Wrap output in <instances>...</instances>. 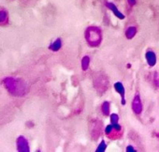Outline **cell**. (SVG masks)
Returning a JSON list of instances; mask_svg holds the SVG:
<instances>
[{
  "label": "cell",
  "instance_id": "obj_1",
  "mask_svg": "<svg viewBox=\"0 0 159 152\" xmlns=\"http://www.w3.org/2000/svg\"><path fill=\"white\" fill-rule=\"evenodd\" d=\"M6 88L14 96H24L26 94V85L20 79H14L13 77H7L3 81Z\"/></svg>",
  "mask_w": 159,
  "mask_h": 152
},
{
  "label": "cell",
  "instance_id": "obj_2",
  "mask_svg": "<svg viewBox=\"0 0 159 152\" xmlns=\"http://www.w3.org/2000/svg\"><path fill=\"white\" fill-rule=\"evenodd\" d=\"M85 40L91 47H97L101 41V32L97 26H89L85 30Z\"/></svg>",
  "mask_w": 159,
  "mask_h": 152
},
{
  "label": "cell",
  "instance_id": "obj_3",
  "mask_svg": "<svg viewBox=\"0 0 159 152\" xmlns=\"http://www.w3.org/2000/svg\"><path fill=\"white\" fill-rule=\"evenodd\" d=\"M17 150L20 152H28L29 151L28 141L23 135H21L17 138Z\"/></svg>",
  "mask_w": 159,
  "mask_h": 152
},
{
  "label": "cell",
  "instance_id": "obj_4",
  "mask_svg": "<svg viewBox=\"0 0 159 152\" xmlns=\"http://www.w3.org/2000/svg\"><path fill=\"white\" fill-rule=\"evenodd\" d=\"M114 88H115L116 91H117L121 95V97H122V104L124 105L125 104V99H124V93H125V91H124V88L123 84L121 82L115 83L114 84Z\"/></svg>",
  "mask_w": 159,
  "mask_h": 152
},
{
  "label": "cell",
  "instance_id": "obj_5",
  "mask_svg": "<svg viewBox=\"0 0 159 152\" xmlns=\"http://www.w3.org/2000/svg\"><path fill=\"white\" fill-rule=\"evenodd\" d=\"M106 6H107V7H108V8H109V9L111 10V12L114 13V15H115V16H117V17H118L119 19H121V20L124 19V15L119 12V10H118V9L116 8V6H115L113 3H111V2H107V3H106Z\"/></svg>",
  "mask_w": 159,
  "mask_h": 152
},
{
  "label": "cell",
  "instance_id": "obj_6",
  "mask_svg": "<svg viewBox=\"0 0 159 152\" xmlns=\"http://www.w3.org/2000/svg\"><path fill=\"white\" fill-rule=\"evenodd\" d=\"M146 60L150 66H154L156 63V57L155 54L152 51H149L146 53Z\"/></svg>",
  "mask_w": 159,
  "mask_h": 152
},
{
  "label": "cell",
  "instance_id": "obj_7",
  "mask_svg": "<svg viewBox=\"0 0 159 152\" xmlns=\"http://www.w3.org/2000/svg\"><path fill=\"white\" fill-rule=\"evenodd\" d=\"M62 47V40L60 38H58L56 40H55L52 43H51L50 46H49V49L54 51V52H57L61 49Z\"/></svg>",
  "mask_w": 159,
  "mask_h": 152
},
{
  "label": "cell",
  "instance_id": "obj_8",
  "mask_svg": "<svg viewBox=\"0 0 159 152\" xmlns=\"http://www.w3.org/2000/svg\"><path fill=\"white\" fill-rule=\"evenodd\" d=\"M89 64H90V57L88 56L83 57L81 59V70L83 71H85L89 68Z\"/></svg>",
  "mask_w": 159,
  "mask_h": 152
},
{
  "label": "cell",
  "instance_id": "obj_9",
  "mask_svg": "<svg viewBox=\"0 0 159 152\" xmlns=\"http://www.w3.org/2000/svg\"><path fill=\"white\" fill-rule=\"evenodd\" d=\"M101 110H102V113L106 116L109 115V112H110V103L108 102H105L103 104H102V107H101Z\"/></svg>",
  "mask_w": 159,
  "mask_h": 152
},
{
  "label": "cell",
  "instance_id": "obj_10",
  "mask_svg": "<svg viewBox=\"0 0 159 152\" xmlns=\"http://www.w3.org/2000/svg\"><path fill=\"white\" fill-rule=\"evenodd\" d=\"M8 20V13L5 10H0V24H3Z\"/></svg>",
  "mask_w": 159,
  "mask_h": 152
},
{
  "label": "cell",
  "instance_id": "obj_11",
  "mask_svg": "<svg viewBox=\"0 0 159 152\" xmlns=\"http://www.w3.org/2000/svg\"><path fill=\"white\" fill-rule=\"evenodd\" d=\"M106 147H107V146H106L105 141L102 140L100 142V144H99V146H98V147L97 148V150H95V151H97V152H103V151H105Z\"/></svg>",
  "mask_w": 159,
  "mask_h": 152
},
{
  "label": "cell",
  "instance_id": "obj_12",
  "mask_svg": "<svg viewBox=\"0 0 159 152\" xmlns=\"http://www.w3.org/2000/svg\"><path fill=\"white\" fill-rule=\"evenodd\" d=\"M135 28L134 27H129L128 29L126 30V37L128 38V39H131L134 35H135Z\"/></svg>",
  "mask_w": 159,
  "mask_h": 152
},
{
  "label": "cell",
  "instance_id": "obj_13",
  "mask_svg": "<svg viewBox=\"0 0 159 152\" xmlns=\"http://www.w3.org/2000/svg\"><path fill=\"white\" fill-rule=\"evenodd\" d=\"M118 120H119L118 115H116V114H112V115L111 116V123L118 122Z\"/></svg>",
  "mask_w": 159,
  "mask_h": 152
},
{
  "label": "cell",
  "instance_id": "obj_14",
  "mask_svg": "<svg viewBox=\"0 0 159 152\" xmlns=\"http://www.w3.org/2000/svg\"><path fill=\"white\" fill-rule=\"evenodd\" d=\"M112 130H113V127H112V125L111 124V125H108L107 127H106V130H105V133H106V134H110L111 132H112Z\"/></svg>",
  "mask_w": 159,
  "mask_h": 152
},
{
  "label": "cell",
  "instance_id": "obj_15",
  "mask_svg": "<svg viewBox=\"0 0 159 152\" xmlns=\"http://www.w3.org/2000/svg\"><path fill=\"white\" fill-rule=\"evenodd\" d=\"M126 151H135V149H134L131 146H129V147H126Z\"/></svg>",
  "mask_w": 159,
  "mask_h": 152
},
{
  "label": "cell",
  "instance_id": "obj_16",
  "mask_svg": "<svg viewBox=\"0 0 159 152\" xmlns=\"http://www.w3.org/2000/svg\"><path fill=\"white\" fill-rule=\"evenodd\" d=\"M128 2L130 5H135L136 4V0H128Z\"/></svg>",
  "mask_w": 159,
  "mask_h": 152
}]
</instances>
